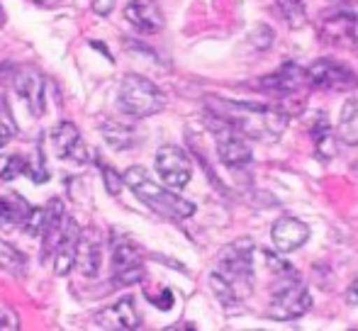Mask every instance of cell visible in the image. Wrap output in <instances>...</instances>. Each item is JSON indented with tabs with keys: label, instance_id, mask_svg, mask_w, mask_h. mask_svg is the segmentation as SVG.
<instances>
[{
	"label": "cell",
	"instance_id": "6",
	"mask_svg": "<svg viewBox=\"0 0 358 331\" xmlns=\"http://www.w3.org/2000/svg\"><path fill=\"white\" fill-rule=\"evenodd\" d=\"M310 309H312L310 290L300 280H290V283H285L273 295L266 314H268V319H275V322H295V319L305 317Z\"/></svg>",
	"mask_w": 358,
	"mask_h": 331
},
{
	"label": "cell",
	"instance_id": "7",
	"mask_svg": "<svg viewBox=\"0 0 358 331\" xmlns=\"http://www.w3.org/2000/svg\"><path fill=\"white\" fill-rule=\"evenodd\" d=\"M307 81H310V88L336 90V93H346V90L358 88L356 71L349 64L339 61V59H317L307 68Z\"/></svg>",
	"mask_w": 358,
	"mask_h": 331
},
{
	"label": "cell",
	"instance_id": "29",
	"mask_svg": "<svg viewBox=\"0 0 358 331\" xmlns=\"http://www.w3.org/2000/svg\"><path fill=\"white\" fill-rule=\"evenodd\" d=\"M115 3H117V0H90V5H93V13H98L100 17H105V15L113 13Z\"/></svg>",
	"mask_w": 358,
	"mask_h": 331
},
{
	"label": "cell",
	"instance_id": "23",
	"mask_svg": "<svg viewBox=\"0 0 358 331\" xmlns=\"http://www.w3.org/2000/svg\"><path fill=\"white\" fill-rule=\"evenodd\" d=\"M210 285H213V293L217 295V300H220L224 307H231V304L241 302V297H239V293L234 290V285H231L227 278H222L217 270L210 275Z\"/></svg>",
	"mask_w": 358,
	"mask_h": 331
},
{
	"label": "cell",
	"instance_id": "14",
	"mask_svg": "<svg viewBox=\"0 0 358 331\" xmlns=\"http://www.w3.org/2000/svg\"><path fill=\"white\" fill-rule=\"evenodd\" d=\"M52 144H54V152L57 156L62 159H71V161L85 163L90 159L88 149L83 144V137H80L78 127L73 122H62L54 127L52 132Z\"/></svg>",
	"mask_w": 358,
	"mask_h": 331
},
{
	"label": "cell",
	"instance_id": "9",
	"mask_svg": "<svg viewBox=\"0 0 358 331\" xmlns=\"http://www.w3.org/2000/svg\"><path fill=\"white\" fill-rule=\"evenodd\" d=\"M156 173L161 175L169 188L178 190L185 188L190 183V175H193V166H190V159L183 149L178 147H161L159 154H156Z\"/></svg>",
	"mask_w": 358,
	"mask_h": 331
},
{
	"label": "cell",
	"instance_id": "8",
	"mask_svg": "<svg viewBox=\"0 0 358 331\" xmlns=\"http://www.w3.org/2000/svg\"><path fill=\"white\" fill-rule=\"evenodd\" d=\"M144 278L142 249L129 239H117L113 247V283L134 285Z\"/></svg>",
	"mask_w": 358,
	"mask_h": 331
},
{
	"label": "cell",
	"instance_id": "20",
	"mask_svg": "<svg viewBox=\"0 0 358 331\" xmlns=\"http://www.w3.org/2000/svg\"><path fill=\"white\" fill-rule=\"evenodd\" d=\"M29 212H32V207L20 195H5V198H0V227L3 229L24 227Z\"/></svg>",
	"mask_w": 358,
	"mask_h": 331
},
{
	"label": "cell",
	"instance_id": "24",
	"mask_svg": "<svg viewBox=\"0 0 358 331\" xmlns=\"http://www.w3.org/2000/svg\"><path fill=\"white\" fill-rule=\"evenodd\" d=\"M15 137H17V122H15L13 112H10V105L0 95V147L10 144Z\"/></svg>",
	"mask_w": 358,
	"mask_h": 331
},
{
	"label": "cell",
	"instance_id": "18",
	"mask_svg": "<svg viewBox=\"0 0 358 331\" xmlns=\"http://www.w3.org/2000/svg\"><path fill=\"white\" fill-rule=\"evenodd\" d=\"M62 227H64V205H62V200H52V203L44 207V227H42L44 258L57 249Z\"/></svg>",
	"mask_w": 358,
	"mask_h": 331
},
{
	"label": "cell",
	"instance_id": "33",
	"mask_svg": "<svg viewBox=\"0 0 358 331\" xmlns=\"http://www.w3.org/2000/svg\"><path fill=\"white\" fill-rule=\"evenodd\" d=\"M346 5H351V8H358V0H344Z\"/></svg>",
	"mask_w": 358,
	"mask_h": 331
},
{
	"label": "cell",
	"instance_id": "30",
	"mask_svg": "<svg viewBox=\"0 0 358 331\" xmlns=\"http://www.w3.org/2000/svg\"><path fill=\"white\" fill-rule=\"evenodd\" d=\"M20 324H17V317H15L10 309H5V307H0V329H17Z\"/></svg>",
	"mask_w": 358,
	"mask_h": 331
},
{
	"label": "cell",
	"instance_id": "13",
	"mask_svg": "<svg viewBox=\"0 0 358 331\" xmlns=\"http://www.w3.org/2000/svg\"><path fill=\"white\" fill-rule=\"evenodd\" d=\"M271 239H273L275 251L290 253V251H297L307 244V239H310V227L297 217H280L278 222L273 224V229H271Z\"/></svg>",
	"mask_w": 358,
	"mask_h": 331
},
{
	"label": "cell",
	"instance_id": "3",
	"mask_svg": "<svg viewBox=\"0 0 358 331\" xmlns=\"http://www.w3.org/2000/svg\"><path fill=\"white\" fill-rule=\"evenodd\" d=\"M166 105V95L156 83L149 78L139 76V73H129L122 78L120 85V110L129 117H151V115L161 112Z\"/></svg>",
	"mask_w": 358,
	"mask_h": 331
},
{
	"label": "cell",
	"instance_id": "31",
	"mask_svg": "<svg viewBox=\"0 0 358 331\" xmlns=\"http://www.w3.org/2000/svg\"><path fill=\"white\" fill-rule=\"evenodd\" d=\"M346 302L358 307V278L349 285V290H346Z\"/></svg>",
	"mask_w": 358,
	"mask_h": 331
},
{
	"label": "cell",
	"instance_id": "22",
	"mask_svg": "<svg viewBox=\"0 0 358 331\" xmlns=\"http://www.w3.org/2000/svg\"><path fill=\"white\" fill-rule=\"evenodd\" d=\"M312 139H315V154L320 159L327 161L336 154V137L324 115H320V122H315V127H312Z\"/></svg>",
	"mask_w": 358,
	"mask_h": 331
},
{
	"label": "cell",
	"instance_id": "19",
	"mask_svg": "<svg viewBox=\"0 0 358 331\" xmlns=\"http://www.w3.org/2000/svg\"><path fill=\"white\" fill-rule=\"evenodd\" d=\"M100 134L105 137L108 147H113L115 152H127V149H132L139 142L137 129L117 122V119H108V122L100 124Z\"/></svg>",
	"mask_w": 358,
	"mask_h": 331
},
{
	"label": "cell",
	"instance_id": "15",
	"mask_svg": "<svg viewBox=\"0 0 358 331\" xmlns=\"http://www.w3.org/2000/svg\"><path fill=\"white\" fill-rule=\"evenodd\" d=\"M124 20L142 34H156L164 29V13L156 0H132L124 8Z\"/></svg>",
	"mask_w": 358,
	"mask_h": 331
},
{
	"label": "cell",
	"instance_id": "27",
	"mask_svg": "<svg viewBox=\"0 0 358 331\" xmlns=\"http://www.w3.org/2000/svg\"><path fill=\"white\" fill-rule=\"evenodd\" d=\"M0 268L20 275L24 270V258L15 249H10L8 244H0Z\"/></svg>",
	"mask_w": 358,
	"mask_h": 331
},
{
	"label": "cell",
	"instance_id": "17",
	"mask_svg": "<svg viewBox=\"0 0 358 331\" xmlns=\"http://www.w3.org/2000/svg\"><path fill=\"white\" fill-rule=\"evenodd\" d=\"M103 244H100L98 232H80L78 242V256H76V268L85 275V278H95L100 270V260H103Z\"/></svg>",
	"mask_w": 358,
	"mask_h": 331
},
{
	"label": "cell",
	"instance_id": "1",
	"mask_svg": "<svg viewBox=\"0 0 358 331\" xmlns=\"http://www.w3.org/2000/svg\"><path fill=\"white\" fill-rule=\"evenodd\" d=\"M208 108L215 117L229 122L246 139H254V142H278L287 127V115L280 108H268V105L256 103H236V100L224 98H208Z\"/></svg>",
	"mask_w": 358,
	"mask_h": 331
},
{
	"label": "cell",
	"instance_id": "21",
	"mask_svg": "<svg viewBox=\"0 0 358 331\" xmlns=\"http://www.w3.org/2000/svg\"><path fill=\"white\" fill-rule=\"evenodd\" d=\"M336 134L344 144L358 147V98H351L344 103L339 115V124H336Z\"/></svg>",
	"mask_w": 358,
	"mask_h": 331
},
{
	"label": "cell",
	"instance_id": "10",
	"mask_svg": "<svg viewBox=\"0 0 358 331\" xmlns=\"http://www.w3.org/2000/svg\"><path fill=\"white\" fill-rule=\"evenodd\" d=\"M78 242H80V227L73 217H64V227L59 234L57 249H54V275L66 278L76 265L78 256Z\"/></svg>",
	"mask_w": 358,
	"mask_h": 331
},
{
	"label": "cell",
	"instance_id": "16",
	"mask_svg": "<svg viewBox=\"0 0 358 331\" xmlns=\"http://www.w3.org/2000/svg\"><path fill=\"white\" fill-rule=\"evenodd\" d=\"M13 85L17 90L20 98L27 103V108L34 115H42L44 110V78L37 68L32 66H22L20 71H15Z\"/></svg>",
	"mask_w": 358,
	"mask_h": 331
},
{
	"label": "cell",
	"instance_id": "11",
	"mask_svg": "<svg viewBox=\"0 0 358 331\" xmlns=\"http://www.w3.org/2000/svg\"><path fill=\"white\" fill-rule=\"evenodd\" d=\"M95 327L98 329H115V331H132V329H139V317L137 312V304H134V297H122L117 300L115 304L110 307L100 309L98 314L93 317Z\"/></svg>",
	"mask_w": 358,
	"mask_h": 331
},
{
	"label": "cell",
	"instance_id": "12",
	"mask_svg": "<svg viewBox=\"0 0 358 331\" xmlns=\"http://www.w3.org/2000/svg\"><path fill=\"white\" fill-rule=\"evenodd\" d=\"M256 85L261 88V93L283 95L285 98V95H295V93H300V90L310 88V81H307V68L287 64V66L278 68V71L271 73V76L261 78Z\"/></svg>",
	"mask_w": 358,
	"mask_h": 331
},
{
	"label": "cell",
	"instance_id": "4",
	"mask_svg": "<svg viewBox=\"0 0 358 331\" xmlns=\"http://www.w3.org/2000/svg\"><path fill=\"white\" fill-rule=\"evenodd\" d=\"M217 273L234 285L239 297L249 295L254 285V242L236 239L234 244H229L217 258Z\"/></svg>",
	"mask_w": 358,
	"mask_h": 331
},
{
	"label": "cell",
	"instance_id": "2",
	"mask_svg": "<svg viewBox=\"0 0 358 331\" xmlns=\"http://www.w3.org/2000/svg\"><path fill=\"white\" fill-rule=\"evenodd\" d=\"M124 183L132 188V193L142 200L146 207H151L154 212L164 214V217L188 219L195 214L193 203H188V200H183L180 195H176L173 190L161 188L159 183H154L142 166H132V168H127V173H124Z\"/></svg>",
	"mask_w": 358,
	"mask_h": 331
},
{
	"label": "cell",
	"instance_id": "26",
	"mask_svg": "<svg viewBox=\"0 0 358 331\" xmlns=\"http://www.w3.org/2000/svg\"><path fill=\"white\" fill-rule=\"evenodd\" d=\"M278 8H280V13H283V17L287 20L290 27H302V24L307 22L302 0H278Z\"/></svg>",
	"mask_w": 358,
	"mask_h": 331
},
{
	"label": "cell",
	"instance_id": "25",
	"mask_svg": "<svg viewBox=\"0 0 358 331\" xmlns=\"http://www.w3.org/2000/svg\"><path fill=\"white\" fill-rule=\"evenodd\" d=\"M27 161L22 156H0V183H10L17 175L27 173Z\"/></svg>",
	"mask_w": 358,
	"mask_h": 331
},
{
	"label": "cell",
	"instance_id": "28",
	"mask_svg": "<svg viewBox=\"0 0 358 331\" xmlns=\"http://www.w3.org/2000/svg\"><path fill=\"white\" fill-rule=\"evenodd\" d=\"M100 170H103L105 188H108V193L110 195H120V190H122V185H124V175L115 173V170L110 168V166H105V163H100Z\"/></svg>",
	"mask_w": 358,
	"mask_h": 331
},
{
	"label": "cell",
	"instance_id": "5",
	"mask_svg": "<svg viewBox=\"0 0 358 331\" xmlns=\"http://www.w3.org/2000/svg\"><path fill=\"white\" fill-rule=\"evenodd\" d=\"M210 129H213V137L217 144V156L220 161L227 166V168H244L254 161V152L246 144V137L234 129L229 122L215 117L210 119Z\"/></svg>",
	"mask_w": 358,
	"mask_h": 331
},
{
	"label": "cell",
	"instance_id": "32",
	"mask_svg": "<svg viewBox=\"0 0 358 331\" xmlns=\"http://www.w3.org/2000/svg\"><path fill=\"white\" fill-rule=\"evenodd\" d=\"M34 5H39V8H57L62 0H32Z\"/></svg>",
	"mask_w": 358,
	"mask_h": 331
}]
</instances>
